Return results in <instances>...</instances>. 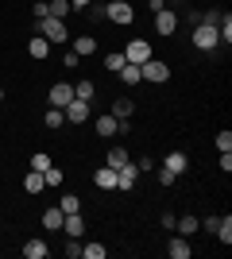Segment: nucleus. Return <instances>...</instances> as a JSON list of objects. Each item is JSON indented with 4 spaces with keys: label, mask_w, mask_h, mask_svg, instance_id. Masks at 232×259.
I'll list each match as a JSON object with an SVG mask.
<instances>
[{
    "label": "nucleus",
    "mask_w": 232,
    "mask_h": 259,
    "mask_svg": "<svg viewBox=\"0 0 232 259\" xmlns=\"http://www.w3.org/2000/svg\"><path fill=\"white\" fill-rule=\"evenodd\" d=\"M217 43H221V35H217L213 23H198L194 27V47L198 51H217Z\"/></svg>",
    "instance_id": "f257e3e1"
},
{
    "label": "nucleus",
    "mask_w": 232,
    "mask_h": 259,
    "mask_svg": "<svg viewBox=\"0 0 232 259\" xmlns=\"http://www.w3.org/2000/svg\"><path fill=\"white\" fill-rule=\"evenodd\" d=\"M140 77H144V81H155V85H163L166 77H170V66L147 58V62H140Z\"/></svg>",
    "instance_id": "f03ea898"
},
{
    "label": "nucleus",
    "mask_w": 232,
    "mask_h": 259,
    "mask_svg": "<svg viewBox=\"0 0 232 259\" xmlns=\"http://www.w3.org/2000/svg\"><path fill=\"white\" fill-rule=\"evenodd\" d=\"M39 31H43L47 43H66V20H55V16H47V20H39Z\"/></svg>",
    "instance_id": "7ed1b4c3"
},
{
    "label": "nucleus",
    "mask_w": 232,
    "mask_h": 259,
    "mask_svg": "<svg viewBox=\"0 0 232 259\" xmlns=\"http://www.w3.org/2000/svg\"><path fill=\"white\" fill-rule=\"evenodd\" d=\"M105 16H109L112 23H120V27H128V23L135 20V12H132V4H128V0H112L109 8H105Z\"/></svg>",
    "instance_id": "20e7f679"
},
{
    "label": "nucleus",
    "mask_w": 232,
    "mask_h": 259,
    "mask_svg": "<svg viewBox=\"0 0 232 259\" xmlns=\"http://www.w3.org/2000/svg\"><path fill=\"white\" fill-rule=\"evenodd\" d=\"M124 58H128V62H147V58H151V43H147V39H132V43L124 47Z\"/></svg>",
    "instance_id": "39448f33"
},
{
    "label": "nucleus",
    "mask_w": 232,
    "mask_h": 259,
    "mask_svg": "<svg viewBox=\"0 0 232 259\" xmlns=\"http://www.w3.org/2000/svg\"><path fill=\"white\" fill-rule=\"evenodd\" d=\"M174 27H178V16L170 8H159V12H155V31H159V35H174Z\"/></svg>",
    "instance_id": "423d86ee"
},
{
    "label": "nucleus",
    "mask_w": 232,
    "mask_h": 259,
    "mask_svg": "<svg viewBox=\"0 0 232 259\" xmlns=\"http://www.w3.org/2000/svg\"><path fill=\"white\" fill-rule=\"evenodd\" d=\"M47 97H51V105H55V108H66L70 101H74V89H70L66 81H58V85H51V93H47Z\"/></svg>",
    "instance_id": "0eeeda50"
},
{
    "label": "nucleus",
    "mask_w": 232,
    "mask_h": 259,
    "mask_svg": "<svg viewBox=\"0 0 232 259\" xmlns=\"http://www.w3.org/2000/svg\"><path fill=\"white\" fill-rule=\"evenodd\" d=\"M135 178H140V170H135V162H124L120 170H116V190H132Z\"/></svg>",
    "instance_id": "6e6552de"
},
{
    "label": "nucleus",
    "mask_w": 232,
    "mask_h": 259,
    "mask_svg": "<svg viewBox=\"0 0 232 259\" xmlns=\"http://www.w3.org/2000/svg\"><path fill=\"white\" fill-rule=\"evenodd\" d=\"M62 112H66V120H74V124H81V120H89V101H70L66 108H62Z\"/></svg>",
    "instance_id": "1a4fd4ad"
},
{
    "label": "nucleus",
    "mask_w": 232,
    "mask_h": 259,
    "mask_svg": "<svg viewBox=\"0 0 232 259\" xmlns=\"http://www.w3.org/2000/svg\"><path fill=\"white\" fill-rule=\"evenodd\" d=\"M166 251H170V259H190V255H194V248H190L186 236H174L170 244H166Z\"/></svg>",
    "instance_id": "9d476101"
},
{
    "label": "nucleus",
    "mask_w": 232,
    "mask_h": 259,
    "mask_svg": "<svg viewBox=\"0 0 232 259\" xmlns=\"http://www.w3.org/2000/svg\"><path fill=\"white\" fill-rule=\"evenodd\" d=\"M93 186H101V190H116V170H112V166H101V170L93 174Z\"/></svg>",
    "instance_id": "9b49d317"
},
{
    "label": "nucleus",
    "mask_w": 232,
    "mask_h": 259,
    "mask_svg": "<svg viewBox=\"0 0 232 259\" xmlns=\"http://www.w3.org/2000/svg\"><path fill=\"white\" fill-rule=\"evenodd\" d=\"M116 132H120V120L112 116H97V136H105V140H109V136H116Z\"/></svg>",
    "instance_id": "f8f14e48"
},
{
    "label": "nucleus",
    "mask_w": 232,
    "mask_h": 259,
    "mask_svg": "<svg viewBox=\"0 0 232 259\" xmlns=\"http://www.w3.org/2000/svg\"><path fill=\"white\" fill-rule=\"evenodd\" d=\"M163 166H166V170H170V174H182V170H186V166H190V159H186V155H182V151H170V155H166V159H163Z\"/></svg>",
    "instance_id": "ddd939ff"
},
{
    "label": "nucleus",
    "mask_w": 232,
    "mask_h": 259,
    "mask_svg": "<svg viewBox=\"0 0 232 259\" xmlns=\"http://www.w3.org/2000/svg\"><path fill=\"white\" fill-rule=\"evenodd\" d=\"M93 51H97V39H93V35H81V39H74V54H77V58H89Z\"/></svg>",
    "instance_id": "4468645a"
},
{
    "label": "nucleus",
    "mask_w": 232,
    "mask_h": 259,
    "mask_svg": "<svg viewBox=\"0 0 232 259\" xmlns=\"http://www.w3.org/2000/svg\"><path fill=\"white\" fill-rule=\"evenodd\" d=\"M62 228H66V236H81V232H85V221L77 213H66L62 217Z\"/></svg>",
    "instance_id": "2eb2a0df"
},
{
    "label": "nucleus",
    "mask_w": 232,
    "mask_h": 259,
    "mask_svg": "<svg viewBox=\"0 0 232 259\" xmlns=\"http://www.w3.org/2000/svg\"><path fill=\"white\" fill-rule=\"evenodd\" d=\"M27 54H31V58H39V62H43L47 54H51V43H47L43 35H35L31 43H27Z\"/></svg>",
    "instance_id": "dca6fc26"
},
{
    "label": "nucleus",
    "mask_w": 232,
    "mask_h": 259,
    "mask_svg": "<svg viewBox=\"0 0 232 259\" xmlns=\"http://www.w3.org/2000/svg\"><path fill=\"white\" fill-rule=\"evenodd\" d=\"M174 228H178V236H194V232L201 228V221H198V217H178Z\"/></svg>",
    "instance_id": "f3484780"
},
{
    "label": "nucleus",
    "mask_w": 232,
    "mask_h": 259,
    "mask_svg": "<svg viewBox=\"0 0 232 259\" xmlns=\"http://www.w3.org/2000/svg\"><path fill=\"white\" fill-rule=\"evenodd\" d=\"M23 190H27V194H43V190H47V178L39 170H31L27 178H23Z\"/></svg>",
    "instance_id": "a211bd4d"
},
{
    "label": "nucleus",
    "mask_w": 232,
    "mask_h": 259,
    "mask_svg": "<svg viewBox=\"0 0 232 259\" xmlns=\"http://www.w3.org/2000/svg\"><path fill=\"white\" fill-rule=\"evenodd\" d=\"M116 74H120V81H124V85H135V81H144V77H140V66H135V62H124L120 70H116Z\"/></svg>",
    "instance_id": "6ab92c4d"
},
{
    "label": "nucleus",
    "mask_w": 232,
    "mask_h": 259,
    "mask_svg": "<svg viewBox=\"0 0 232 259\" xmlns=\"http://www.w3.org/2000/svg\"><path fill=\"white\" fill-rule=\"evenodd\" d=\"M213 232H217V236H221V244H224V248H228V244H232V217L224 213L221 221H217V228H213Z\"/></svg>",
    "instance_id": "aec40b11"
},
{
    "label": "nucleus",
    "mask_w": 232,
    "mask_h": 259,
    "mask_svg": "<svg viewBox=\"0 0 232 259\" xmlns=\"http://www.w3.org/2000/svg\"><path fill=\"white\" fill-rule=\"evenodd\" d=\"M112 116H116V120L132 116V97H116V101H112Z\"/></svg>",
    "instance_id": "412c9836"
},
{
    "label": "nucleus",
    "mask_w": 232,
    "mask_h": 259,
    "mask_svg": "<svg viewBox=\"0 0 232 259\" xmlns=\"http://www.w3.org/2000/svg\"><path fill=\"white\" fill-rule=\"evenodd\" d=\"M124 162H132V155L124 151V147H112V151H109V162H105V166H112V170H120Z\"/></svg>",
    "instance_id": "4be33fe9"
},
{
    "label": "nucleus",
    "mask_w": 232,
    "mask_h": 259,
    "mask_svg": "<svg viewBox=\"0 0 232 259\" xmlns=\"http://www.w3.org/2000/svg\"><path fill=\"white\" fill-rule=\"evenodd\" d=\"M23 255L27 259H47V244L43 240H27V244H23Z\"/></svg>",
    "instance_id": "5701e85b"
},
{
    "label": "nucleus",
    "mask_w": 232,
    "mask_h": 259,
    "mask_svg": "<svg viewBox=\"0 0 232 259\" xmlns=\"http://www.w3.org/2000/svg\"><path fill=\"white\" fill-rule=\"evenodd\" d=\"M43 124H47V128H62V124H66V112L51 105V108H47V116H43Z\"/></svg>",
    "instance_id": "b1692460"
},
{
    "label": "nucleus",
    "mask_w": 232,
    "mask_h": 259,
    "mask_svg": "<svg viewBox=\"0 0 232 259\" xmlns=\"http://www.w3.org/2000/svg\"><path fill=\"white\" fill-rule=\"evenodd\" d=\"M47 12H51L55 20H66L70 16V0H47Z\"/></svg>",
    "instance_id": "393cba45"
},
{
    "label": "nucleus",
    "mask_w": 232,
    "mask_h": 259,
    "mask_svg": "<svg viewBox=\"0 0 232 259\" xmlns=\"http://www.w3.org/2000/svg\"><path fill=\"white\" fill-rule=\"evenodd\" d=\"M58 209H62V213H81V197H77V194H62Z\"/></svg>",
    "instance_id": "a878e982"
},
{
    "label": "nucleus",
    "mask_w": 232,
    "mask_h": 259,
    "mask_svg": "<svg viewBox=\"0 0 232 259\" xmlns=\"http://www.w3.org/2000/svg\"><path fill=\"white\" fill-rule=\"evenodd\" d=\"M62 217H66V213H62V209H47V213H43V228H62Z\"/></svg>",
    "instance_id": "bb28decb"
},
{
    "label": "nucleus",
    "mask_w": 232,
    "mask_h": 259,
    "mask_svg": "<svg viewBox=\"0 0 232 259\" xmlns=\"http://www.w3.org/2000/svg\"><path fill=\"white\" fill-rule=\"evenodd\" d=\"M74 97H77V101H93V97H97L93 81H77V85H74Z\"/></svg>",
    "instance_id": "cd10ccee"
},
{
    "label": "nucleus",
    "mask_w": 232,
    "mask_h": 259,
    "mask_svg": "<svg viewBox=\"0 0 232 259\" xmlns=\"http://www.w3.org/2000/svg\"><path fill=\"white\" fill-rule=\"evenodd\" d=\"M105 251L109 248H101V244H81V255L85 259H105Z\"/></svg>",
    "instance_id": "c85d7f7f"
},
{
    "label": "nucleus",
    "mask_w": 232,
    "mask_h": 259,
    "mask_svg": "<svg viewBox=\"0 0 232 259\" xmlns=\"http://www.w3.org/2000/svg\"><path fill=\"white\" fill-rule=\"evenodd\" d=\"M31 170H39V174H43V170H51V155H43V151H39V155H31Z\"/></svg>",
    "instance_id": "c756f323"
},
{
    "label": "nucleus",
    "mask_w": 232,
    "mask_h": 259,
    "mask_svg": "<svg viewBox=\"0 0 232 259\" xmlns=\"http://www.w3.org/2000/svg\"><path fill=\"white\" fill-rule=\"evenodd\" d=\"M217 151H232V132H217Z\"/></svg>",
    "instance_id": "7c9ffc66"
},
{
    "label": "nucleus",
    "mask_w": 232,
    "mask_h": 259,
    "mask_svg": "<svg viewBox=\"0 0 232 259\" xmlns=\"http://www.w3.org/2000/svg\"><path fill=\"white\" fill-rule=\"evenodd\" d=\"M124 62H128V58H124V51H120V54H109V58H105V66H109L112 74H116V70H120Z\"/></svg>",
    "instance_id": "2f4dec72"
},
{
    "label": "nucleus",
    "mask_w": 232,
    "mask_h": 259,
    "mask_svg": "<svg viewBox=\"0 0 232 259\" xmlns=\"http://www.w3.org/2000/svg\"><path fill=\"white\" fill-rule=\"evenodd\" d=\"M43 178H47V186H62V170H58V166H51V170H43Z\"/></svg>",
    "instance_id": "473e14b6"
},
{
    "label": "nucleus",
    "mask_w": 232,
    "mask_h": 259,
    "mask_svg": "<svg viewBox=\"0 0 232 259\" xmlns=\"http://www.w3.org/2000/svg\"><path fill=\"white\" fill-rule=\"evenodd\" d=\"M81 255V244H77V236H70L66 240V259H77Z\"/></svg>",
    "instance_id": "72a5a7b5"
},
{
    "label": "nucleus",
    "mask_w": 232,
    "mask_h": 259,
    "mask_svg": "<svg viewBox=\"0 0 232 259\" xmlns=\"http://www.w3.org/2000/svg\"><path fill=\"white\" fill-rule=\"evenodd\" d=\"M174 178H178V174H170L166 166H159V186H174Z\"/></svg>",
    "instance_id": "f704fd0d"
},
{
    "label": "nucleus",
    "mask_w": 232,
    "mask_h": 259,
    "mask_svg": "<svg viewBox=\"0 0 232 259\" xmlns=\"http://www.w3.org/2000/svg\"><path fill=\"white\" fill-rule=\"evenodd\" d=\"M35 20H47V16H51V12H47V0H35Z\"/></svg>",
    "instance_id": "c9c22d12"
},
{
    "label": "nucleus",
    "mask_w": 232,
    "mask_h": 259,
    "mask_svg": "<svg viewBox=\"0 0 232 259\" xmlns=\"http://www.w3.org/2000/svg\"><path fill=\"white\" fill-rule=\"evenodd\" d=\"M221 170H224V174L232 170V155H228V151H221Z\"/></svg>",
    "instance_id": "e433bc0d"
},
{
    "label": "nucleus",
    "mask_w": 232,
    "mask_h": 259,
    "mask_svg": "<svg viewBox=\"0 0 232 259\" xmlns=\"http://www.w3.org/2000/svg\"><path fill=\"white\" fill-rule=\"evenodd\" d=\"M93 0H70V8H89Z\"/></svg>",
    "instance_id": "4c0bfd02"
},
{
    "label": "nucleus",
    "mask_w": 232,
    "mask_h": 259,
    "mask_svg": "<svg viewBox=\"0 0 232 259\" xmlns=\"http://www.w3.org/2000/svg\"><path fill=\"white\" fill-rule=\"evenodd\" d=\"M0 101H4V89H0Z\"/></svg>",
    "instance_id": "58836bf2"
}]
</instances>
